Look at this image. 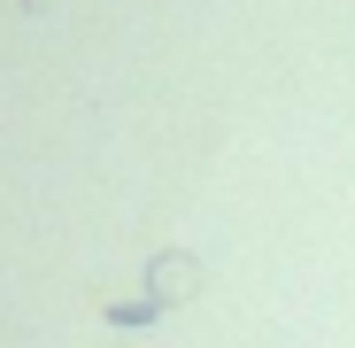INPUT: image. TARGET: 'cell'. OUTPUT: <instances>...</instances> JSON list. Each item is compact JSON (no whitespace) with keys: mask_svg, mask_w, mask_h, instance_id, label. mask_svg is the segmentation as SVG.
I'll list each match as a JSON object with an SVG mask.
<instances>
[{"mask_svg":"<svg viewBox=\"0 0 355 348\" xmlns=\"http://www.w3.org/2000/svg\"><path fill=\"white\" fill-rule=\"evenodd\" d=\"M147 295L155 302H193L201 295V263L193 256H155L147 263Z\"/></svg>","mask_w":355,"mask_h":348,"instance_id":"cell-1","label":"cell"}]
</instances>
